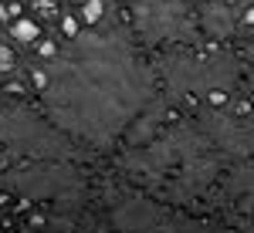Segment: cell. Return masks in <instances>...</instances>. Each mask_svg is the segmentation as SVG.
Returning a JSON list of instances; mask_svg holds the SVG:
<instances>
[{"label": "cell", "mask_w": 254, "mask_h": 233, "mask_svg": "<svg viewBox=\"0 0 254 233\" xmlns=\"http://www.w3.org/2000/svg\"><path fill=\"white\" fill-rule=\"evenodd\" d=\"M44 115L61 132L112 149L156 98V78L122 34L81 31L34 75Z\"/></svg>", "instance_id": "cell-1"}, {"label": "cell", "mask_w": 254, "mask_h": 233, "mask_svg": "<svg viewBox=\"0 0 254 233\" xmlns=\"http://www.w3.org/2000/svg\"><path fill=\"white\" fill-rule=\"evenodd\" d=\"M248 155H254V125L210 108L146 145L126 149L119 166L166 203L187 206Z\"/></svg>", "instance_id": "cell-2"}, {"label": "cell", "mask_w": 254, "mask_h": 233, "mask_svg": "<svg viewBox=\"0 0 254 233\" xmlns=\"http://www.w3.org/2000/svg\"><path fill=\"white\" fill-rule=\"evenodd\" d=\"M102 206L116 233H224L214 223L180 210L176 203L156 199L136 186H109Z\"/></svg>", "instance_id": "cell-3"}, {"label": "cell", "mask_w": 254, "mask_h": 233, "mask_svg": "<svg viewBox=\"0 0 254 233\" xmlns=\"http://www.w3.org/2000/svg\"><path fill=\"white\" fill-rule=\"evenodd\" d=\"M159 78L166 95L183 101L193 95H210L214 105L227 101L231 88L241 78L234 54H200V51H170L159 58Z\"/></svg>", "instance_id": "cell-4"}, {"label": "cell", "mask_w": 254, "mask_h": 233, "mask_svg": "<svg viewBox=\"0 0 254 233\" xmlns=\"http://www.w3.org/2000/svg\"><path fill=\"white\" fill-rule=\"evenodd\" d=\"M0 186L20 199H55L61 206H71L88 193V179L71 159H24L0 173Z\"/></svg>", "instance_id": "cell-5"}, {"label": "cell", "mask_w": 254, "mask_h": 233, "mask_svg": "<svg viewBox=\"0 0 254 233\" xmlns=\"http://www.w3.org/2000/svg\"><path fill=\"white\" fill-rule=\"evenodd\" d=\"M0 149L20 159H75V139L27 105L0 108Z\"/></svg>", "instance_id": "cell-6"}, {"label": "cell", "mask_w": 254, "mask_h": 233, "mask_svg": "<svg viewBox=\"0 0 254 233\" xmlns=\"http://www.w3.org/2000/svg\"><path fill=\"white\" fill-rule=\"evenodd\" d=\"M132 7L136 31L146 44H190L200 24L193 20L187 0H126Z\"/></svg>", "instance_id": "cell-7"}, {"label": "cell", "mask_w": 254, "mask_h": 233, "mask_svg": "<svg viewBox=\"0 0 254 233\" xmlns=\"http://www.w3.org/2000/svg\"><path fill=\"white\" fill-rule=\"evenodd\" d=\"M220 189H224V196H227L231 203H248V199H254V155L234 162V166L224 173Z\"/></svg>", "instance_id": "cell-8"}, {"label": "cell", "mask_w": 254, "mask_h": 233, "mask_svg": "<svg viewBox=\"0 0 254 233\" xmlns=\"http://www.w3.org/2000/svg\"><path fill=\"white\" fill-rule=\"evenodd\" d=\"M200 31L207 34V38H231L234 34V14H231V7H224V3H207L203 10H200Z\"/></svg>", "instance_id": "cell-9"}, {"label": "cell", "mask_w": 254, "mask_h": 233, "mask_svg": "<svg viewBox=\"0 0 254 233\" xmlns=\"http://www.w3.org/2000/svg\"><path fill=\"white\" fill-rule=\"evenodd\" d=\"M10 34H14L20 44H34V41L41 38L38 24H34V20H27V17H17V20H14V31H10Z\"/></svg>", "instance_id": "cell-10"}, {"label": "cell", "mask_w": 254, "mask_h": 233, "mask_svg": "<svg viewBox=\"0 0 254 233\" xmlns=\"http://www.w3.org/2000/svg\"><path fill=\"white\" fill-rule=\"evenodd\" d=\"M102 14H105V3H102V0H85V3H81V20H85V24H98Z\"/></svg>", "instance_id": "cell-11"}, {"label": "cell", "mask_w": 254, "mask_h": 233, "mask_svg": "<svg viewBox=\"0 0 254 233\" xmlns=\"http://www.w3.org/2000/svg\"><path fill=\"white\" fill-rule=\"evenodd\" d=\"M0 68H3V71H10V68H14V54H10L7 47H0Z\"/></svg>", "instance_id": "cell-12"}, {"label": "cell", "mask_w": 254, "mask_h": 233, "mask_svg": "<svg viewBox=\"0 0 254 233\" xmlns=\"http://www.w3.org/2000/svg\"><path fill=\"white\" fill-rule=\"evenodd\" d=\"M244 233H254V210L244 216Z\"/></svg>", "instance_id": "cell-13"}, {"label": "cell", "mask_w": 254, "mask_h": 233, "mask_svg": "<svg viewBox=\"0 0 254 233\" xmlns=\"http://www.w3.org/2000/svg\"><path fill=\"white\" fill-rule=\"evenodd\" d=\"M244 20H248V24H254V7L248 10V14H244Z\"/></svg>", "instance_id": "cell-14"}]
</instances>
